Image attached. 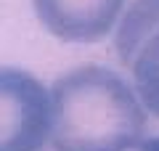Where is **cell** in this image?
Segmentation results:
<instances>
[{"label": "cell", "instance_id": "cell-1", "mask_svg": "<svg viewBox=\"0 0 159 151\" xmlns=\"http://www.w3.org/2000/svg\"><path fill=\"white\" fill-rule=\"evenodd\" d=\"M53 151H127L146 138L148 112L133 82L101 64H82L51 85Z\"/></svg>", "mask_w": 159, "mask_h": 151}, {"label": "cell", "instance_id": "cell-2", "mask_svg": "<svg viewBox=\"0 0 159 151\" xmlns=\"http://www.w3.org/2000/svg\"><path fill=\"white\" fill-rule=\"evenodd\" d=\"M53 135V95L32 72L0 69V151H43Z\"/></svg>", "mask_w": 159, "mask_h": 151}, {"label": "cell", "instance_id": "cell-3", "mask_svg": "<svg viewBox=\"0 0 159 151\" xmlns=\"http://www.w3.org/2000/svg\"><path fill=\"white\" fill-rule=\"evenodd\" d=\"M114 53L146 112L159 119V0H130L114 29Z\"/></svg>", "mask_w": 159, "mask_h": 151}, {"label": "cell", "instance_id": "cell-4", "mask_svg": "<svg viewBox=\"0 0 159 151\" xmlns=\"http://www.w3.org/2000/svg\"><path fill=\"white\" fill-rule=\"evenodd\" d=\"M130 0H32L37 21L61 43L90 45L117 29Z\"/></svg>", "mask_w": 159, "mask_h": 151}, {"label": "cell", "instance_id": "cell-5", "mask_svg": "<svg viewBox=\"0 0 159 151\" xmlns=\"http://www.w3.org/2000/svg\"><path fill=\"white\" fill-rule=\"evenodd\" d=\"M127 151H159V135H151V138H143V140H138L133 149H127Z\"/></svg>", "mask_w": 159, "mask_h": 151}]
</instances>
